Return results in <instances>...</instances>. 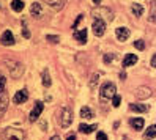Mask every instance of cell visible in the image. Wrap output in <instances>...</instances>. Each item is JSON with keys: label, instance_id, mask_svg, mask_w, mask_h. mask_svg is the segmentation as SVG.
<instances>
[{"label": "cell", "instance_id": "6", "mask_svg": "<svg viewBox=\"0 0 156 140\" xmlns=\"http://www.w3.org/2000/svg\"><path fill=\"white\" fill-rule=\"evenodd\" d=\"M43 109H44V104H43L41 101H38V102H36V104H35L33 110L30 112V121H36V120H38V117L41 115Z\"/></svg>", "mask_w": 156, "mask_h": 140}, {"label": "cell", "instance_id": "21", "mask_svg": "<svg viewBox=\"0 0 156 140\" xmlns=\"http://www.w3.org/2000/svg\"><path fill=\"white\" fill-rule=\"evenodd\" d=\"M11 8L14 11L19 13V11L24 10V2H22V0H13V2H11Z\"/></svg>", "mask_w": 156, "mask_h": 140}, {"label": "cell", "instance_id": "22", "mask_svg": "<svg viewBox=\"0 0 156 140\" xmlns=\"http://www.w3.org/2000/svg\"><path fill=\"white\" fill-rule=\"evenodd\" d=\"M80 117L82 118H93V112H91V109L90 107H82L80 109Z\"/></svg>", "mask_w": 156, "mask_h": 140}, {"label": "cell", "instance_id": "32", "mask_svg": "<svg viewBox=\"0 0 156 140\" xmlns=\"http://www.w3.org/2000/svg\"><path fill=\"white\" fill-rule=\"evenodd\" d=\"M150 63H151V66H153V68H156V54L151 57V61H150Z\"/></svg>", "mask_w": 156, "mask_h": 140}, {"label": "cell", "instance_id": "29", "mask_svg": "<svg viewBox=\"0 0 156 140\" xmlns=\"http://www.w3.org/2000/svg\"><path fill=\"white\" fill-rule=\"evenodd\" d=\"M96 140H107V135L104 132H98L96 134Z\"/></svg>", "mask_w": 156, "mask_h": 140}, {"label": "cell", "instance_id": "26", "mask_svg": "<svg viewBox=\"0 0 156 140\" xmlns=\"http://www.w3.org/2000/svg\"><path fill=\"white\" fill-rule=\"evenodd\" d=\"M134 46H136V47L139 49V51H144V47H145V43H144L142 40H137V41H134Z\"/></svg>", "mask_w": 156, "mask_h": 140}, {"label": "cell", "instance_id": "25", "mask_svg": "<svg viewBox=\"0 0 156 140\" xmlns=\"http://www.w3.org/2000/svg\"><path fill=\"white\" fill-rule=\"evenodd\" d=\"M120 102H122V98L118 96V95H115V96L112 98V106H114V107H118V106H120Z\"/></svg>", "mask_w": 156, "mask_h": 140}, {"label": "cell", "instance_id": "27", "mask_svg": "<svg viewBox=\"0 0 156 140\" xmlns=\"http://www.w3.org/2000/svg\"><path fill=\"white\" fill-rule=\"evenodd\" d=\"M46 40L51 41V43H58V36H55V35H48V36H46Z\"/></svg>", "mask_w": 156, "mask_h": 140}, {"label": "cell", "instance_id": "12", "mask_svg": "<svg viewBox=\"0 0 156 140\" xmlns=\"http://www.w3.org/2000/svg\"><path fill=\"white\" fill-rule=\"evenodd\" d=\"M2 44L3 46H13L14 44V36H13V33L10 30L3 32V35H2Z\"/></svg>", "mask_w": 156, "mask_h": 140}, {"label": "cell", "instance_id": "24", "mask_svg": "<svg viewBox=\"0 0 156 140\" xmlns=\"http://www.w3.org/2000/svg\"><path fill=\"white\" fill-rule=\"evenodd\" d=\"M98 80H99V74H93V76H91V80H90V87L95 88V83H98Z\"/></svg>", "mask_w": 156, "mask_h": 140}, {"label": "cell", "instance_id": "3", "mask_svg": "<svg viewBox=\"0 0 156 140\" xmlns=\"http://www.w3.org/2000/svg\"><path fill=\"white\" fill-rule=\"evenodd\" d=\"M60 123H62L63 128H69V126H71V123H73V112H71V109H68V107L62 109Z\"/></svg>", "mask_w": 156, "mask_h": 140}, {"label": "cell", "instance_id": "28", "mask_svg": "<svg viewBox=\"0 0 156 140\" xmlns=\"http://www.w3.org/2000/svg\"><path fill=\"white\" fill-rule=\"evenodd\" d=\"M5 83H6V79L3 76H0V91H5Z\"/></svg>", "mask_w": 156, "mask_h": 140}, {"label": "cell", "instance_id": "17", "mask_svg": "<svg viewBox=\"0 0 156 140\" xmlns=\"http://www.w3.org/2000/svg\"><path fill=\"white\" fill-rule=\"evenodd\" d=\"M129 124H131L136 131H140V129L144 128V120H142V118H133V120L129 121Z\"/></svg>", "mask_w": 156, "mask_h": 140}, {"label": "cell", "instance_id": "16", "mask_svg": "<svg viewBox=\"0 0 156 140\" xmlns=\"http://www.w3.org/2000/svg\"><path fill=\"white\" fill-rule=\"evenodd\" d=\"M131 11H133V14L134 16H142L144 14V6L140 5V3H133V6H131Z\"/></svg>", "mask_w": 156, "mask_h": 140}, {"label": "cell", "instance_id": "38", "mask_svg": "<svg viewBox=\"0 0 156 140\" xmlns=\"http://www.w3.org/2000/svg\"><path fill=\"white\" fill-rule=\"evenodd\" d=\"M153 8H154V10H156V0H153Z\"/></svg>", "mask_w": 156, "mask_h": 140}, {"label": "cell", "instance_id": "5", "mask_svg": "<svg viewBox=\"0 0 156 140\" xmlns=\"http://www.w3.org/2000/svg\"><path fill=\"white\" fill-rule=\"evenodd\" d=\"M6 65H8V68H10V72H11L13 77H19L21 74H22V65H21L19 61H11V60H8Z\"/></svg>", "mask_w": 156, "mask_h": 140}, {"label": "cell", "instance_id": "35", "mask_svg": "<svg viewBox=\"0 0 156 140\" xmlns=\"http://www.w3.org/2000/svg\"><path fill=\"white\" fill-rule=\"evenodd\" d=\"M24 36H25V38H29V36H30V33H29V30H27V29H24Z\"/></svg>", "mask_w": 156, "mask_h": 140}, {"label": "cell", "instance_id": "1", "mask_svg": "<svg viewBox=\"0 0 156 140\" xmlns=\"http://www.w3.org/2000/svg\"><path fill=\"white\" fill-rule=\"evenodd\" d=\"M117 87H115V83L114 82H106L103 87H101V99L103 101H107V99H112L115 95H117Z\"/></svg>", "mask_w": 156, "mask_h": 140}, {"label": "cell", "instance_id": "31", "mask_svg": "<svg viewBox=\"0 0 156 140\" xmlns=\"http://www.w3.org/2000/svg\"><path fill=\"white\" fill-rule=\"evenodd\" d=\"M82 19H84V16H82V14H79V17L76 19V22H74V25H73V29H76V27H77V24H79Z\"/></svg>", "mask_w": 156, "mask_h": 140}, {"label": "cell", "instance_id": "18", "mask_svg": "<svg viewBox=\"0 0 156 140\" xmlns=\"http://www.w3.org/2000/svg\"><path fill=\"white\" fill-rule=\"evenodd\" d=\"M65 2H66V0H51L49 6L54 8V10H62V8L65 6Z\"/></svg>", "mask_w": 156, "mask_h": 140}, {"label": "cell", "instance_id": "33", "mask_svg": "<svg viewBox=\"0 0 156 140\" xmlns=\"http://www.w3.org/2000/svg\"><path fill=\"white\" fill-rule=\"evenodd\" d=\"M66 140H76V135L74 134H68L66 135Z\"/></svg>", "mask_w": 156, "mask_h": 140}, {"label": "cell", "instance_id": "10", "mask_svg": "<svg viewBox=\"0 0 156 140\" xmlns=\"http://www.w3.org/2000/svg\"><path fill=\"white\" fill-rule=\"evenodd\" d=\"M134 95H136V98H139V99H147L148 96H151V90L148 87H139L134 91Z\"/></svg>", "mask_w": 156, "mask_h": 140}, {"label": "cell", "instance_id": "19", "mask_svg": "<svg viewBox=\"0 0 156 140\" xmlns=\"http://www.w3.org/2000/svg\"><path fill=\"white\" fill-rule=\"evenodd\" d=\"M95 129H96V124L88 126V124H84V123H82V124L79 126V131H80L82 134H90V132H93Z\"/></svg>", "mask_w": 156, "mask_h": 140}, {"label": "cell", "instance_id": "11", "mask_svg": "<svg viewBox=\"0 0 156 140\" xmlns=\"http://www.w3.org/2000/svg\"><path fill=\"white\" fill-rule=\"evenodd\" d=\"M27 99H29V93H27V90H19L14 95V102L16 104H24Z\"/></svg>", "mask_w": 156, "mask_h": 140}, {"label": "cell", "instance_id": "2", "mask_svg": "<svg viewBox=\"0 0 156 140\" xmlns=\"http://www.w3.org/2000/svg\"><path fill=\"white\" fill-rule=\"evenodd\" d=\"M2 137L3 140H24V132L22 129H17V128H6Z\"/></svg>", "mask_w": 156, "mask_h": 140}, {"label": "cell", "instance_id": "37", "mask_svg": "<svg viewBox=\"0 0 156 140\" xmlns=\"http://www.w3.org/2000/svg\"><path fill=\"white\" fill-rule=\"evenodd\" d=\"M93 2H95L96 5H99V3H101V0H93Z\"/></svg>", "mask_w": 156, "mask_h": 140}, {"label": "cell", "instance_id": "9", "mask_svg": "<svg viewBox=\"0 0 156 140\" xmlns=\"http://www.w3.org/2000/svg\"><path fill=\"white\" fill-rule=\"evenodd\" d=\"M8 102H10V96L5 91H0V115H3L8 109Z\"/></svg>", "mask_w": 156, "mask_h": 140}, {"label": "cell", "instance_id": "23", "mask_svg": "<svg viewBox=\"0 0 156 140\" xmlns=\"http://www.w3.org/2000/svg\"><path fill=\"white\" fill-rule=\"evenodd\" d=\"M43 85L44 87H51V77L48 71H43Z\"/></svg>", "mask_w": 156, "mask_h": 140}, {"label": "cell", "instance_id": "8", "mask_svg": "<svg viewBox=\"0 0 156 140\" xmlns=\"http://www.w3.org/2000/svg\"><path fill=\"white\" fill-rule=\"evenodd\" d=\"M30 14L35 17V19H41V16H43V6H41V3L33 2L32 6H30Z\"/></svg>", "mask_w": 156, "mask_h": 140}, {"label": "cell", "instance_id": "34", "mask_svg": "<svg viewBox=\"0 0 156 140\" xmlns=\"http://www.w3.org/2000/svg\"><path fill=\"white\" fill-rule=\"evenodd\" d=\"M150 21H151V22H156V13H153V14L150 16Z\"/></svg>", "mask_w": 156, "mask_h": 140}, {"label": "cell", "instance_id": "20", "mask_svg": "<svg viewBox=\"0 0 156 140\" xmlns=\"http://www.w3.org/2000/svg\"><path fill=\"white\" fill-rule=\"evenodd\" d=\"M129 109L134 112H147L148 110V106L147 104H129Z\"/></svg>", "mask_w": 156, "mask_h": 140}, {"label": "cell", "instance_id": "7", "mask_svg": "<svg viewBox=\"0 0 156 140\" xmlns=\"http://www.w3.org/2000/svg\"><path fill=\"white\" fill-rule=\"evenodd\" d=\"M115 36L118 41H126L129 38V29H126V27H118L115 29Z\"/></svg>", "mask_w": 156, "mask_h": 140}, {"label": "cell", "instance_id": "14", "mask_svg": "<svg viewBox=\"0 0 156 140\" xmlns=\"http://www.w3.org/2000/svg\"><path fill=\"white\" fill-rule=\"evenodd\" d=\"M74 38H76L79 43H85V41H87V29L76 30V32H74Z\"/></svg>", "mask_w": 156, "mask_h": 140}, {"label": "cell", "instance_id": "15", "mask_svg": "<svg viewBox=\"0 0 156 140\" xmlns=\"http://www.w3.org/2000/svg\"><path fill=\"white\" fill-rule=\"evenodd\" d=\"M153 137H156V124L150 126L148 129L145 131V134H144V138L145 140H151Z\"/></svg>", "mask_w": 156, "mask_h": 140}, {"label": "cell", "instance_id": "30", "mask_svg": "<svg viewBox=\"0 0 156 140\" xmlns=\"http://www.w3.org/2000/svg\"><path fill=\"white\" fill-rule=\"evenodd\" d=\"M114 60V55L112 54H109V55H104V63H111Z\"/></svg>", "mask_w": 156, "mask_h": 140}, {"label": "cell", "instance_id": "4", "mask_svg": "<svg viewBox=\"0 0 156 140\" xmlns=\"http://www.w3.org/2000/svg\"><path fill=\"white\" fill-rule=\"evenodd\" d=\"M91 29H93V33L96 35V36H103L104 35V32H106V21H103V19H96L93 21V25H91Z\"/></svg>", "mask_w": 156, "mask_h": 140}, {"label": "cell", "instance_id": "13", "mask_svg": "<svg viewBox=\"0 0 156 140\" xmlns=\"http://www.w3.org/2000/svg\"><path fill=\"white\" fill-rule=\"evenodd\" d=\"M137 63V55L136 54H128L126 57L123 58V66L128 68V66H133V65Z\"/></svg>", "mask_w": 156, "mask_h": 140}, {"label": "cell", "instance_id": "36", "mask_svg": "<svg viewBox=\"0 0 156 140\" xmlns=\"http://www.w3.org/2000/svg\"><path fill=\"white\" fill-rule=\"evenodd\" d=\"M51 140H62V138H60V137H58V135H54V137H52V138H51Z\"/></svg>", "mask_w": 156, "mask_h": 140}]
</instances>
